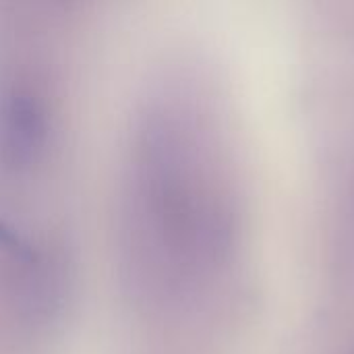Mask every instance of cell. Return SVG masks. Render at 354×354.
<instances>
[{
  "label": "cell",
  "mask_w": 354,
  "mask_h": 354,
  "mask_svg": "<svg viewBox=\"0 0 354 354\" xmlns=\"http://www.w3.org/2000/svg\"><path fill=\"white\" fill-rule=\"evenodd\" d=\"M60 147L41 75L0 64V324L37 332L54 324L71 288Z\"/></svg>",
  "instance_id": "obj_2"
},
{
  "label": "cell",
  "mask_w": 354,
  "mask_h": 354,
  "mask_svg": "<svg viewBox=\"0 0 354 354\" xmlns=\"http://www.w3.org/2000/svg\"><path fill=\"white\" fill-rule=\"evenodd\" d=\"M120 253L133 301L164 311L230 253L232 218L209 135L178 83H158L131 120L120 178Z\"/></svg>",
  "instance_id": "obj_1"
}]
</instances>
